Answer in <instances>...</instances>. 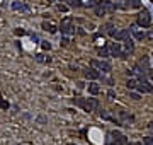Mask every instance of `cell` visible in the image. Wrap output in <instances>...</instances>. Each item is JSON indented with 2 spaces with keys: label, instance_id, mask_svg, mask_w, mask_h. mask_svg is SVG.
<instances>
[{
  "label": "cell",
  "instance_id": "1",
  "mask_svg": "<svg viewBox=\"0 0 153 145\" xmlns=\"http://www.w3.org/2000/svg\"><path fill=\"white\" fill-rule=\"evenodd\" d=\"M138 26H141V28H150L152 26V15L146 9H143L138 14Z\"/></svg>",
  "mask_w": 153,
  "mask_h": 145
},
{
  "label": "cell",
  "instance_id": "2",
  "mask_svg": "<svg viewBox=\"0 0 153 145\" xmlns=\"http://www.w3.org/2000/svg\"><path fill=\"white\" fill-rule=\"evenodd\" d=\"M92 67L97 70H102V74H109L111 72V65L107 62H102V60H92Z\"/></svg>",
  "mask_w": 153,
  "mask_h": 145
},
{
  "label": "cell",
  "instance_id": "3",
  "mask_svg": "<svg viewBox=\"0 0 153 145\" xmlns=\"http://www.w3.org/2000/svg\"><path fill=\"white\" fill-rule=\"evenodd\" d=\"M118 9H139L141 7V2L139 0H124L123 4H116Z\"/></svg>",
  "mask_w": 153,
  "mask_h": 145
},
{
  "label": "cell",
  "instance_id": "4",
  "mask_svg": "<svg viewBox=\"0 0 153 145\" xmlns=\"http://www.w3.org/2000/svg\"><path fill=\"white\" fill-rule=\"evenodd\" d=\"M63 34H71L73 33V26H71V17H65L61 21V26H60Z\"/></svg>",
  "mask_w": 153,
  "mask_h": 145
},
{
  "label": "cell",
  "instance_id": "5",
  "mask_svg": "<svg viewBox=\"0 0 153 145\" xmlns=\"http://www.w3.org/2000/svg\"><path fill=\"white\" fill-rule=\"evenodd\" d=\"M111 55L112 56H119V58H126L128 53L121 50V44H119V43H112L111 44Z\"/></svg>",
  "mask_w": 153,
  "mask_h": 145
},
{
  "label": "cell",
  "instance_id": "6",
  "mask_svg": "<svg viewBox=\"0 0 153 145\" xmlns=\"http://www.w3.org/2000/svg\"><path fill=\"white\" fill-rule=\"evenodd\" d=\"M111 135L114 137V142H112V145H126V142H128L124 135H121V133H119V131H116V130L112 131Z\"/></svg>",
  "mask_w": 153,
  "mask_h": 145
},
{
  "label": "cell",
  "instance_id": "7",
  "mask_svg": "<svg viewBox=\"0 0 153 145\" xmlns=\"http://www.w3.org/2000/svg\"><path fill=\"white\" fill-rule=\"evenodd\" d=\"M97 106H99V101L95 99V97H89V99H85V111H94V109H97Z\"/></svg>",
  "mask_w": 153,
  "mask_h": 145
},
{
  "label": "cell",
  "instance_id": "8",
  "mask_svg": "<svg viewBox=\"0 0 153 145\" xmlns=\"http://www.w3.org/2000/svg\"><path fill=\"white\" fill-rule=\"evenodd\" d=\"M12 9L17 10V12H26V14L29 12V7L24 4V2H12Z\"/></svg>",
  "mask_w": 153,
  "mask_h": 145
},
{
  "label": "cell",
  "instance_id": "9",
  "mask_svg": "<svg viewBox=\"0 0 153 145\" xmlns=\"http://www.w3.org/2000/svg\"><path fill=\"white\" fill-rule=\"evenodd\" d=\"M85 77L90 79V80H95V79H100V72L95 68H89V70H85Z\"/></svg>",
  "mask_w": 153,
  "mask_h": 145
},
{
  "label": "cell",
  "instance_id": "10",
  "mask_svg": "<svg viewBox=\"0 0 153 145\" xmlns=\"http://www.w3.org/2000/svg\"><path fill=\"white\" fill-rule=\"evenodd\" d=\"M102 4V9H104V12L107 14V12H114L116 10V4H112V2H109V0H104V2H100Z\"/></svg>",
  "mask_w": 153,
  "mask_h": 145
},
{
  "label": "cell",
  "instance_id": "11",
  "mask_svg": "<svg viewBox=\"0 0 153 145\" xmlns=\"http://www.w3.org/2000/svg\"><path fill=\"white\" fill-rule=\"evenodd\" d=\"M129 34H131V31H129V29L118 31V34H116V39H118V41H126V39L129 38Z\"/></svg>",
  "mask_w": 153,
  "mask_h": 145
},
{
  "label": "cell",
  "instance_id": "12",
  "mask_svg": "<svg viewBox=\"0 0 153 145\" xmlns=\"http://www.w3.org/2000/svg\"><path fill=\"white\" fill-rule=\"evenodd\" d=\"M133 50H134V43H133V39L128 38V39L124 41V51H126V53H131Z\"/></svg>",
  "mask_w": 153,
  "mask_h": 145
},
{
  "label": "cell",
  "instance_id": "13",
  "mask_svg": "<svg viewBox=\"0 0 153 145\" xmlns=\"http://www.w3.org/2000/svg\"><path fill=\"white\" fill-rule=\"evenodd\" d=\"M129 31L134 34V38H136V39H143V38H145V33L138 31V29H136V26H131V28H129Z\"/></svg>",
  "mask_w": 153,
  "mask_h": 145
},
{
  "label": "cell",
  "instance_id": "14",
  "mask_svg": "<svg viewBox=\"0 0 153 145\" xmlns=\"http://www.w3.org/2000/svg\"><path fill=\"white\" fill-rule=\"evenodd\" d=\"M89 92H90L92 96H95L100 92V87H99V84H89Z\"/></svg>",
  "mask_w": 153,
  "mask_h": 145
},
{
  "label": "cell",
  "instance_id": "15",
  "mask_svg": "<svg viewBox=\"0 0 153 145\" xmlns=\"http://www.w3.org/2000/svg\"><path fill=\"white\" fill-rule=\"evenodd\" d=\"M138 82H139V80H136V79H129V80L126 82V85H128V89H129V90H133V89H136V87H138Z\"/></svg>",
  "mask_w": 153,
  "mask_h": 145
},
{
  "label": "cell",
  "instance_id": "16",
  "mask_svg": "<svg viewBox=\"0 0 153 145\" xmlns=\"http://www.w3.org/2000/svg\"><path fill=\"white\" fill-rule=\"evenodd\" d=\"M43 29H44V31H49V33H56V28L53 24H49V22H43Z\"/></svg>",
  "mask_w": 153,
  "mask_h": 145
},
{
  "label": "cell",
  "instance_id": "17",
  "mask_svg": "<svg viewBox=\"0 0 153 145\" xmlns=\"http://www.w3.org/2000/svg\"><path fill=\"white\" fill-rule=\"evenodd\" d=\"M34 60L38 63H46V62H49V58H46L44 55H41V53H38V55L34 56Z\"/></svg>",
  "mask_w": 153,
  "mask_h": 145
},
{
  "label": "cell",
  "instance_id": "18",
  "mask_svg": "<svg viewBox=\"0 0 153 145\" xmlns=\"http://www.w3.org/2000/svg\"><path fill=\"white\" fill-rule=\"evenodd\" d=\"M70 7H82V0H66Z\"/></svg>",
  "mask_w": 153,
  "mask_h": 145
},
{
  "label": "cell",
  "instance_id": "19",
  "mask_svg": "<svg viewBox=\"0 0 153 145\" xmlns=\"http://www.w3.org/2000/svg\"><path fill=\"white\" fill-rule=\"evenodd\" d=\"M95 14L97 15H104L105 12H104V9H102V4H100V2H99L97 5H95Z\"/></svg>",
  "mask_w": 153,
  "mask_h": 145
},
{
  "label": "cell",
  "instance_id": "20",
  "mask_svg": "<svg viewBox=\"0 0 153 145\" xmlns=\"http://www.w3.org/2000/svg\"><path fill=\"white\" fill-rule=\"evenodd\" d=\"M99 55L104 56V58H105V56H109V55H111V48H109V50H107V48H100V50H99Z\"/></svg>",
  "mask_w": 153,
  "mask_h": 145
},
{
  "label": "cell",
  "instance_id": "21",
  "mask_svg": "<svg viewBox=\"0 0 153 145\" xmlns=\"http://www.w3.org/2000/svg\"><path fill=\"white\" fill-rule=\"evenodd\" d=\"M129 97H131L133 101H139V99H141V94H139V92H129Z\"/></svg>",
  "mask_w": 153,
  "mask_h": 145
},
{
  "label": "cell",
  "instance_id": "22",
  "mask_svg": "<svg viewBox=\"0 0 153 145\" xmlns=\"http://www.w3.org/2000/svg\"><path fill=\"white\" fill-rule=\"evenodd\" d=\"M143 144L145 145H153V138L152 137H145L143 138Z\"/></svg>",
  "mask_w": 153,
  "mask_h": 145
},
{
  "label": "cell",
  "instance_id": "23",
  "mask_svg": "<svg viewBox=\"0 0 153 145\" xmlns=\"http://www.w3.org/2000/svg\"><path fill=\"white\" fill-rule=\"evenodd\" d=\"M76 104H78L80 108H85V99H76Z\"/></svg>",
  "mask_w": 153,
  "mask_h": 145
},
{
  "label": "cell",
  "instance_id": "24",
  "mask_svg": "<svg viewBox=\"0 0 153 145\" xmlns=\"http://www.w3.org/2000/svg\"><path fill=\"white\" fill-rule=\"evenodd\" d=\"M15 34H17V36H24V34H26V31H24V29H15Z\"/></svg>",
  "mask_w": 153,
  "mask_h": 145
},
{
  "label": "cell",
  "instance_id": "25",
  "mask_svg": "<svg viewBox=\"0 0 153 145\" xmlns=\"http://www.w3.org/2000/svg\"><path fill=\"white\" fill-rule=\"evenodd\" d=\"M49 48H51V44L48 41H43V50H49Z\"/></svg>",
  "mask_w": 153,
  "mask_h": 145
},
{
  "label": "cell",
  "instance_id": "26",
  "mask_svg": "<svg viewBox=\"0 0 153 145\" xmlns=\"http://www.w3.org/2000/svg\"><path fill=\"white\" fill-rule=\"evenodd\" d=\"M146 38H148V39H150V41H153V31H150V33H148V34H146Z\"/></svg>",
  "mask_w": 153,
  "mask_h": 145
},
{
  "label": "cell",
  "instance_id": "27",
  "mask_svg": "<svg viewBox=\"0 0 153 145\" xmlns=\"http://www.w3.org/2000/svg\"><path fill=\"white\" fill-rule=\"evenodd\" d=\"M58 10H61V12H65V10H66V5H58Z\"/></svg>",
  "mask_w": 153,
  "mask_h": 145
},
{
  "label": "cell",
  "instance_id": "28",
  "mask_svg": "<svg viewBox=\"0 0 153 145\" xmlns=\"http://www.w3.org/2000/svg\"><path fill=\"white\" fill-rule=\"evenodd\" d=\"M107 96H109V97H116V94H114V90H109V92H107Z\"/></svg>",
  "mask_w": 153,
  "mask_h": 145
},
{
  "label": "cell",
  "instance_id": "29",
  "mask_svg": "<svg viewBox=\"0 0 153 145\" xmlns=\"http://www.w3.org/2000/svg\"><path fill=\"white\" fill-rule=\"evenodd\" d=\"M150 79L153 80V70H150Z\"/></svg>",
  "mask_w": 153,
  "mask_h": 145
},
{
  "label": "cell",
  "instance_id": "30",
  "mask_svg": "<svg viewBox=\"0 0 153 145\" xmlns=\"http://www.w3.org/2000/svg\"><path fill=\"white\" fill-rule=\"evenodd\" d=\"M150 128H152V130H153V121H152V123H150Z\"/></svg>",
  "mask_w": 153,
  "mask_h": 145
},
{
  "label": "cell",
  "instance_id": "31",
  "mask_svg": "<svg viewBox=\"0 0 153 145\" xmlns=\"http://www.w3.org/2000/svg\"><path fill=\"white\" fill-rule=\"evenodd\" d=\"M133 145H143V144H133Z\"/></svg>",
  "mask_w": 153,
  "mask_h": 145
},
{
  "label": "cell",
  "instance_id": "32",
  "mask_svg": "<svg viewBox=\"0 0 153 145\" xmlns=\"http://www.w3.org/2000/svg\"><path fill=\"white\" fill-rule=\"evenodd\" d=\"M152 2H153V0H152Z\"/></svg>",
  "mask_w": 153,
  "mask_h": 145
}]
</instances>
